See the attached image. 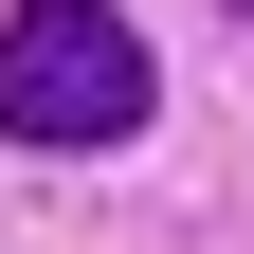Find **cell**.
<instances>
[{
	"label": "cell",
	"mask_w": 254,
	"mask_h": 254,
	"mask_svg": "<svg viewBox=\"0 0 254 254\" xmlns=\"http://www.w3.org/2000/svg\"><path fill=\"white\" fill-rule=\"evenodd\" d=\"M145 37H127L109 0H18L0 18V127L18 145H127L145 127Z\"/></svg>",
	"instance_id": "obj_1"
},
{
	"label": "cell",
	"mask_w": 254,
	"mask_h": 254,
	"mask_svg": "<svg viewBox=\"0 0 254 254\" xmlns=\"http://www.w3.org/2000/svg\"><path fill=\"white\" fill-rule=\"evenodd\" d=\"M236 18H254V0H236Z\"/></svg>",
	"instance_id": "obj_2"
}]
</instances>
